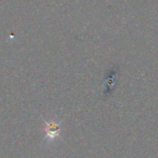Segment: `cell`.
Listing matches in <instances>:
<instances>
[{
    "instance_id": "6da1fadb",
    "label": "cell",
    "mask_w": 158,
    "mask_h": 158,
    "mask_svg": "<svg viewBox=\"0 0 158 158\" xmlns=\"http://www.w3.org/2000/svg\"><path fill=\"white\" fill-rule=\"evenodd\" d=\"M45 125H46L45 139L48 143H51L59 136V133H60L59 124L55 121H52V122H45Z\"/></svg>"
}]
</instances>
